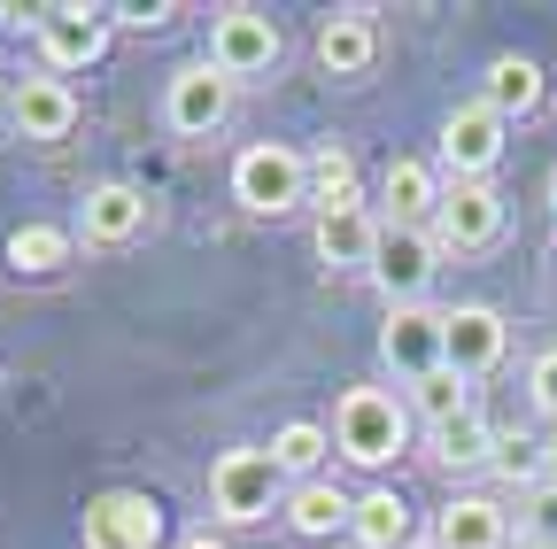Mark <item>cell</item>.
<instances>
[{
  "mask_svg": "<svg viewBox=\"0 0 557 549\" xmlns=\"http://www.w3.org/2000/svg\"><path fill=\"white\" fill-rule=\"evenodd\" d=\"M333 449H341L348 464H364V472L395 464V457L410 449V402L387 395V387H348V395L333 402Z\"/></svg>",
  "mask_w": 557,
  "mask_h": 549,
  "instance_id": "6da1fadb",
  "label": "cell"
},
{
  "mask_svg": "<svg viewBox=\"0 0 557 549\" xmlns=\"http://www.w3.org/2000/svg\"><path fill=\"white\" fill-rule=\"evenodd\" d=\"M209 511L225 526H256L271 511H287V472H278L271 449H225L209 464Z\"/></svg>",
  "mask_w": 557,
  "mask_h": 549,
  "instance_id": "7a4b0ae2",
  "label": "cell"
},
{
  "mask_svg": "<svg viewBox=\"0 0 557 549\" xmlns=\"http://www.w3.org/2000/svg\"><path fill=\"white\" fill-rule=\"evenodd\" d=\"M233 201L248 217H287L310 201V155L302 148H278V140H256L233 155Z\"/></svg>",
  "mask_w": 557,
  "mask_h": 549,
  "instance_id": "3957f363",
  "label": "cell"
},
{
  "mask_svg": "<svg viewBox=\"0 0 557 549\" xmlns=\"http://www.w3.org/2000/svg\"><path fill=\"white\" fill-rule=\"evenodd\" d=\"M380 364H387L403 387L449 372V310H434V302H395L387 325H380Z\"/></svg>",
  "mask_w": 557,
  "mask_h": 549,
  "instance_id": "277c9868",
  "label": "cell"
},
{
  "mask_svg": "<svg viewBox=\"0 0 557 549\" xmlns=\"http://www.w3.org/2000/svg\"><path fill=\"white\" fill-rule=\"evenodd\" d=\"M225 116H233V78H225L209 54L178 62L171 86H163V124L178 132V140H209V132H218Z\"/></svg>",
  "mask_w": 557,
  "mask_h": 549,
  "instance_id": "5b68a950",
  "label": "cell"
},
{
  "mask_svg": "<svg viewBox=\"0 0 557 549\" xmlns=\"http://www.w3.org/2000/svg\"><path fill=\"white\" fill-rule=\"evenodd\" d=\"M434 240L442 255H480L504 240V194L487 178H449L442 186V210H434Z\"/></svg>",
  "mask_w": 557,
  "mask_h": 549,
  "instance_id": "8992f818",
  "label": "cell"
},
{
  "mask_svg": "<svg viewBox=\"0 0 557 549\" xmlns=\"http://www.w3.org/2000/svg\"><path fill=\"white\" fill-rule=\"evenodd\" d=\"M278 54H287V39H278V24L263 9H225L218 24H209V62L240 86V78H271Z\"/></svg>",
  "mask_w": 557,
  "mask_h": 549,
  "instance_id": "52a82bcc",
  "label": "cell"
},
{
  "mask_svg": "<svg viewBox=\"0 0 557 549\" xmlns=\"http://www.w3.org/2000/svg\"><path fill=\"white\" fill-rule=\"evenodd\" d=\"M32 39H39L47 78H54V71H86V62L109 47V9H78V0L32 9Z\"/></svg>",
  "mask_w": 557,
  "mask_h": 549,
  "instance_id": "ba28073f",
  "label": "cell"
},
{
  "mask_svg": "<svg viewBox=\"0 0 557 549\" xmlns=\"http://www.w3.org/2000/svg\"><path fill=\"white\" fill-rule=\"evenodd\" d=\"M86 549H163V503L139 488H109L86 503Z\"/></svg>",
  "mask_w": 557,
  "mask_h": 549,
  "instance_id": "9c48e42d",
  "label": "cell"
},
{
  "mask_svg": "<svg viewBox=\"0 0 557 549\" xmlns=\"http://www.w3.org/2000/svg\"><path fill=\"white\" fill-rule=\"evenodd\" d=\"M434 271H442V240H434V233L387 225V240H380V255H372V279H380L387 310H395V302H426Z\"/></svg>",
  "mask_w": 557,
  "mask_h": 549,
  "instance_id": "30bf717a",
  "label": "cell"
},
{
  "mask_svg": "<svg viewBox=\"0 0 557 549\" xmlns=\"http://www.w3.org/2000/svg\"><path fill=\"white\" fill-rule=\"evenodd\" d=\"M442 163H449V178H487V171L504 163V116L487 109V101L449 109V124H442Z\"/></svg>",
  "mask_w": 557,
  "mask_h": 549,
  "instance_id": "8fae6325",
  "label": "cell"
},
{
  "mask_svg": "<svg viewBox=\"0 0 557 549\" xmlns=\"http://www.w3.org/2000/svg\"><path fill=\"white\" fill-rule=\"evenodd\" d=\"M504 349H511L504 310H487V302H457L449 310V372L457 379H487L504 364Z\"/></svg>",
  "mask_w": 557,
  "mask_h": 549,
  "instance_id": "7c38bea8",
  "label": "cell"
},
{
  "mask_svg": "<svg viewBox=\"0 0 557 549\" xmlns=\"http://www.w3.org/2000/svg\"><path fill=\"white\" fill-rule=\"evenodd\" d=\"M148 233V194L109 178V186H86V210H78V240L86 248H124Z\"/></svg>",
  "mask_w": 557,
  "mask_h": 549,
  "instance_id": "4fadbf2b",
  "label": "cell"
},
{
  "mask_svg": "<svg viewBox=\"0 0 557 549\" xmlns=\"http://www.w3.org/2000/svg\"><path fill=\"white\" fill-rule=\"evenodd\" d=\"M380 240H387V217H372L364 201H357V210H333V217L310 225V248H318L325 271H372Z\"/></svg>",
  "mask_w": 557,
  "mask_h": 549,
  "instance_id": "5bb4252c",
  "label": "cell"
},
{
  "mask_svg": "<svg viewBox=\"0 0 557 549\" xmlns=\"http://www.w3.org/2000/svg\"><path fill=\"white\" fill-rule=\"evenodd\" d=\"M9 116H16L24 140H70V132H78V93L62 78H16Z\"/></svg>",
  "mask_w": 557,
  "mask_h": 549,
  "instance_id": "9a60e30c",
  "label": "cell"
},
{
  "mask_svg": "<svg viewBox=\"0 0 557 549\" xmlns=\"http://www.w3.org/2000/svg\"><path fill=\"white\" fill-rule=\"evenodd\" d=\"M511 541V511L496 496H449L434 519V549H504Z\"/></svg>",
  "mask_w": 557,
  "mask_h": 549,
  "instance_id": "2e32d148",
  "label": "cell"
},
{
  "mask_svg": "<svg viewBox=\"0 0 557 549\" xmlns=\"http://www.w3.org/2000/svg\"><path fill=\"white\" fill-rule=\"evenodd\" d=\"M380 201H387V225H410V233H434V210H442V178L418 163V155H395L387 178H380Z\"/></svg>",
  "mask_w": 557,
  "mask_h": 549,
  "instance_id": "e0dca14e",
  "label": "cell"
},
{
  "mask_svg": "<svg viewBox=\"0 0 557 549\" xmlns=\"http://www.w3.org/2000/svg\"><path fill=\"white\" fill-rule=\"evenodd\" d=\"M372 54H380V32H372L364 9H341V16L318 24V62H325L333 78H364V71H372Z\"/></svg>",
  "mask_w": 557,
  "mask_h": 549,
  "instance_id": "ac0fdd59",
  "label": "cell"
},
{
  "mask_svg": "<svg viewBox=\"0 0 557 549\" xmlns=\"http://www.w3.org/2000/svg\"><path fill=\"white\" fill-rule=\"evenodd\" d=\"M287 519L302 541H333V534H348V519H357V496H341L333 479H302V488H287Z\"/></svg>",
  "mask_w": 557,
  "mask_h": 549,
  "instance_id": "d6986e66",
  "label": "cell"
},
{
  "mask_svg": "<svg viewBox=\"0 0 557 549\" xmlns=\"http://www.w3.org/2000/svg\"><path fill=\"white\" fill-rule=\"evenodd\" d=\"M542 93H549V86H542V62H527V54H496V62H487V78H480V101L496 109L504 124H511V116H534Z\"/></svg>",
  "mask_w": 557,
  "mask_h": 549,
  "instance_id": "ffe728a7",
  "label": "cell"
},
{
  "mask_svg": "<svg viewBox=\"0 0 557 549\" xmlns=\"http://www.w3.org/2000/svg\"><path fill=\"white\" fill-rule=\"evenodd\" d=\"M410 503L395 496V488H364L357 496V519H348V541H357V549H403L410 541Z\"/></svg>",
  "mask_w": 557,
  "mask_h": 549,
  "instance_id": "44dd1931",
  "label": "cell"
},
{
  "mask_svg": "<svg viewBox=\"0 0 557 549\" xmlns=\"http://www.w3.org/2000/svg\"><path fill=\"white\" fill-rule=\"evenodd\" d=\"M271 457H278V472H287V488H302V479H325L333 426H318V419H287V426L271 434Z\"/></svg>",
  "mask_w": 557,
  "mask_h": 549,
  "instance_id": "7402d4cb",
  "label": "cell"
},
{
  "mask_svg": "<svg viewBox=\"0 0 557 549\" xmlns=\"http://www.w3.org/2000/svg\"><path fill=\"white\" fill-rule=\"evenodd\" d=\"M70 255H78V233H70V225L32 217V225H16V233H9V263L24 271V279H54Z\"/></svg>",
  "mask_w": 557,
  "mask_h": 549,
  "instance_id": "603a6c76",
  "label": "cell"
},
{
  "mask_svg": "<svg viewBox=\"0 0 557 549\" xmlns=\"http://www.w3.org/2000/svg\"><path fill=\"white\" fill-rule=\"evenodd\" d=\"M310 210L333 217V210H357V155L341 140H318L310 148Z\"/></svg>",
  "mask_w": 557,
  "mask_h": 549,
  "instance_id": "cb8c5ba5",
  "label": "cell"
},
{
  "mask_svg": "<svg viewBox=\"0 0 557 549\" xmlns=\"http://www.w3.org/2000/svg\"><path fill=\"white\" fill-rule=\"evenodd\" d=\"M496 441H504V434L487 426L480 410H465L457 426H442V434L426 441V457H434L442 472H487V457H496Z\"/></svg>",
  "mask_w": 557,
  "mask_h": 549,
  "instance_id": "d4e9b609",
  "label": "cell"
},
{
  "mask_svg": "<svg viewBox=\"0 0 557 549\" xmlns=\"http://www.w3.org/2000/svg\"><path fill=\"white\" fill-rule=\"evenodd\" d=\"M403 402H410V419H426V434H442V426H457L465 410H472V379H457V372H434V379H418Z\"/></svg>",
  "mask_w": 557,
  "mask_h": 549,
  "instance_id": "484cf974",
  "label": "cell"
},
{
  "mask_svg": "<svg viewBox=\"0 0 557 549\" xmlns=\"http://www.w3.org/2000/svg\"><path fill=\"white\" fill-rule=\"evenodd\" d=\"M487 472H496L511 496H534L542 479H549V457H542V441H534V434H504V441H496V457H487Z\"/></svg>",
  "mask_w": 557,
  "mask_h": 549,
  "instance_id": "4316f807",
  "label": "cell"
},
{
  "mask_svg": "<svg viewBox=\"0 0 557 549\" xmlns=\"http://www.w3.org/2000/svg\"><path fill=\"white\" fill-rule=\"evenodd\" d=\"M511 534H519V549H557V479H542L534 496H519Z\"/></svg>",
  "mask_w": 557,
  "mask_h": 549,
  "instance_id": "83f0119b",
  "label": "cell"
},
{
  "mask_svg": "<svg viewBox=\"0 0 557 549\" xmlns=\"http://www.w3.org/2000/svg\"><path fill=\"white\" fill-rule=\"evenodd\" d=\"M527 395H534V410L557 426V349H542L534 364H527Z\"/></svg>",
  "mask_w": 557,
  "mask_h": 549,
  "instance_id": "f1b7e54d",
  "label": "cell"
},
{
  "mask_svg": "<svg viewBox=\"0 0 557 549\" xmlns=\"http://www.w3.org/2000/svg\"><path fill=\"white\" fill-rule=\"evenodd\" d=\"M178 9L171 0H148V9H109V24H132V32H156V24H171Z\"/></svg>",
  "mask_w": 557,
  "mask_h": 549,
  "instance_id": "f546056e",
  "label": "cell"
},
{
  "mask_svg": "<svg viewBox=\"0 0 557 549\" xmlns=\"http://www.w3.org/2000/svg\"><path fill=\"white\" fill-rule=\"evenodd\" d=\"M178 549H225V541H218V534H186Z\"/></svg>",
  "mask_w": 557,
  "mask_h": 549,
  "instance_id": "4dcf8cb0",
  "label": "cell"
},
{
  "mask_svg": "<svg viewBox=\"0 0 557 549\" xmlns=\"http://www.w3.org/2000/svg\"><path fill=\"white\" fill-rule=\"evenodd\" d=\"M542 457H549V479H557V426L542 434Z\"/></svg>",
  "mask_w": 557,
  "mask_h": 549,
  "instance_id": "1f68e13d",
  "label": "cell"
},
{
  "mask_svg": "<svg viewBox=\"0 0 557 549\" xmlns=\"http://www.w3.org/2000/svg\"><path fill=\"white\" fill-rule=\"evenodd\" d=\"M16 16H24V9H0V32H9V24H16Z\"/></svg>",
  "mask_w": 557,
  "mask_h": 549,
  "instance_id": "d6a6232c",
  "label": "cell"
},
{
  "mask_svg": "<svg viewBox=\"0 0 557 549\" xmlns=\"http://www.w3.org/2000/svg\"><path fill=\"white\" fill-rule=\"evenodd\" d=\"M549 210H557V171H549Z\"/></svg>",
  "mask_w": 557,
  "mask_h": 549,
  "instance_id": "836d02e7",
  "label": "cell"
},
{
  "mask_svg": "<svg viewBox=\"0 0 557 549\" xmlns=\"http://www.w3.org/2000/svg\"><path fill=\"white\" fill-rule=\"evenodd\" d=\"M549 263H557V240H549Z\"/></svg>",
  "mask_w": 557,
  "mask_h": 549,
  "instance_id": "e575fe53",
  "label": "cell"
}]
</instances>
